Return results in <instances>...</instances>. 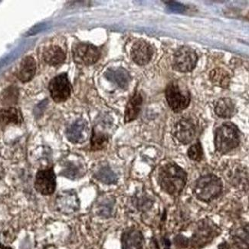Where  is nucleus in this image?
<instances>
[{"label":"nucleus","instance_id":"obj_30","mask_svg":"<svg viewBox=\"0 0 249 249\" xmlns=\"http://www.w3.org/2000/svg\"><path fill=\"white\" fill-rule=\"evenodd\" d=\"M219 249H229V246H228V244L223 243L219 246Z\"/></svg>","mask_w":249,"mask_h":249},{"label":"nucleus","instance_id":"obj_14","mask_svg":"<svg viewBox=\"0 0 249 249\" xmlns=\"http://www.w3.org/2000/svg\"><path fill=\"white\" fill-rule=\"evenodd\" d=\"M143 98L140 92H136L132 96L128 103L126 105L125 110V123H130L131 121L137 119L141 110V107L143 105Z\"/></svg>","mask_w":249,"mask_h":249},{"label":"nucleus","instance_id":"obj_20","mask_svg":"<svg viewBox=\"0 0 249 249\" xmlns=\"http://www.w3.org/2000/svg\"><path fill=\"white\" fill-rule=\"evenodd\" d=\"M214 234V227L210 226L209 222H203L199 226L195 235H193V242L195 244H202L212 239Z\"/></svg>","mask_w":249,"mask_h":249},{"label":"nucleus","instance_id":"obj_11","mask_svg":"<svg viewBox=\"0 0 249 249\" xmlns=\"http://www.w3.org/2000/svg\"><path fill=\"white\" fill-rule=\"evenodd\" d=\"M56 204L60 212L64 214H71L78 210L80 202L74 190H67L58 194Z\"/></svg>","mask_w":249,"mask_h":249},{"label":"nucleus","instance_id":"obj_5","mask_svg":"<svg viewBox=\"0 0 249 249\" xmlns=\"http://www.w3.org/2000/svg\"><path fill=\"white\" fill-rule=\"evenodd\" d=\"M198 62V55L192 48L182 46L174 53L173 68L179 72L186 73L195 69Z\"/></svg>","mask_w":249,"mask_h":249},{"label":"nucleus","instance_id":"obj_15","mask_svg":"<svg viewBox=\"0 0 249 249\" xmlns=\"http://www.w3.org/2000/svg\"><path fill=\"white\" fill-rule=\"evenodd\" d=\"M65 52L58 45H51L44 50L43 58L48 65L54 66L61 65L65 62Z\"/></svg>","mask_w":249,"mask_h":249},{"label":"nucleus","instance_id":"obj_9","mask_svg":"<svg viewBox=\"0 0 249 249\" xmlns=\"http://www.w3.org/2000/svg\"><path fill=\"white\" fill-rule=\"evenodd\" d=\"M173 134L181 143L187 145L195 138L196 126L191 120L182 118L174 125Z\"/></svg>","mask_w":249,"mask_h":249},{"label":"nucleus","instance_id":"obj_1","mask_svg":"<svg viewBox=\"0 0 249 249\" xmlns=\"http://www.w3.org/2000/svg\"><path fill=\"white\" fill-rule=\"evenodd\" d=\"M187 182V174L180 166L170 162L158 172V182L161 189L173 196H179Z\"/></svg>","mask_w":249,"mask_h":249},{"label":"nucleus","instance_id":"obj_25","mask_svg":"<svg viewBox=\"0 0 249 249\" xmlns=\"http://www.w3.org/2000/svg\"><path fill=\"white\" fill-rule=\"evenodd\" d=\"M188 157L192 160L196 162H200L203 158V150L200 142L192 145L187 152Z\"/></svg>","mask_w":249,"mask_h":249},{"label":"nucleus","instance_id":"obj_19","mask_svg":"<svg viewBox=\"0 0 249 249\" xmlns=\"http://www.w3.org/2000/svg\"><path fill=\"white\" fill-rule=\"evenodd\" d=\"M22 122V116L19 110L14 107L2 109L0 110V124H20Z\"/></svg>","mask_w":249,"mask_h":249},{"label":"nucleus","instance_id":"obj_13","mask_svg":"<svg viewBox=\"0 0 249 249\" xmlns=\"http://www.w3.org/2000/svg\"><path fill=\"white\" fill-rule=\"evenodd\" d=\"M87 123L85 120L82 119L74 121L66 130V137L73 143H83L87 137Z\"/></svg>","mask_w":249,"mask_h":249},{"label":"nucleus","instance_id":"obj_28","mask_svg":"<svg viewBox=\"0 0 249 249\" xmlns=\"http://www.w3.org/2000/svg\"><path fill=\"white\" fill-rule=\"evenodd\" d=\"M166 6L169 10L174 12V13H183L186 10V6L181 3L174 2H166Z\"/></svg>","mask_w":249,"mask_h":249},{"label":"nucleus","instance_id":"obj_17","mask_svg":"<svg viewBox=\"0 0 249 249\" xmlns=\"http://www.w3.org/2000/svg\"><path fill=\"white\" fill-rule=\"evenodd\" d=\"M105 77L116 85H118L121 89H125L128 87L130 77L127 71L125 69H121V68L109 69L105 73Z\"/></svg>","mask_w":249,"mask_h":249},{"label":"nucleus","instance_id":"obj_2","mask_svg":"<svg viewBox=\"0 0 249 249\" xmlns=\"http://www.w3.org/2000/svg\"><path fill=\"white\" fill-rule=\"evenodd\" d=\"M223 185L219 177L214 174H206L199 177L193 186V194L202 202L215 200L222 194Z\"/></svg>","mask_w":249,"mask_h":249},{"label":"nucleus","instance_id":"obj_18","mask_svg":"<svg viewBox=\"0 0 249 249\" xmlns=\"http://www.w3.org/2000/svg\"><path fill=\"white\" fill-rule=\"evenodd\" d=\"M215 112L219 118L228 119L235 115L236 107L230 98H221L215 104Z\"/></svg>","mask_w":249,"mask_h":249},{"label":"nucleus","instance_id":"obj_7","mask_svg":"<svg viewBox=\"0 0 249 249\" xmlns=\"http://www.w3.org/2000/svg\"><path fill=\"white\" fill-rule=\"evenodd\" d=\"M49 90L51 97L57 103H62L67 101L72 90V86L69 82L67 74H60L51 80Z\"/></svg>","mask_w":249,"mask_h":249},{"label":"nucleus","instance_id":"obj_27","mask_svg":"<svg viewBox=\"0 0 249 249\" xmlns=\"http://www.w3.org/2000/svg\"><path fill=\"white\" fill-rule=\"evenodd\" d=\"M62 175L67 177L69 179H75L78 178L80 176V170L78 166H74V165H70L68 166L67 168L65 169L63 171Z\"/></svg>","mask_w":249,"mask_h":249},{"label":"nucleus","instance_id":"obj_12","mask_svg":"<svg viewBox=\"0 0 249 249\" xmlns=\"http://www.w3.org/2000/svg\"><path fill=\"white\" fill-rule=\"evenodd\" d=\"M144 238L143 234L136 229H128L121 236L122 249H143Z\"/></svg>","mask_w":249,"mask_h":249},{"label":"nucleus","instance_id":"obj_3","mask_svg":"<svg viewBox=\"0 0 249 249\" xmlns=\"http://www.w3.org/2000/svg\"><path fill=\"white\" fill-rule=\"evenodd\" d=\"M240 144V131L231 122L222 124L215 133V149L222 154L235 150Z\"/></svg>","mask_w":249,"mask_h":249},{"label":"nucleus","instance_id":"obj_23","mask_svg":"<svg viewBox=\"0 0 249 249\" xmlns=\"http://www.w3.org/2000/svg\"><path fill=\"white\" fill-rule=\"evenodd\" d=\"M109 142L108 134L101 130H93L92 137H91V150L94 151L102 150L105 148Z\"/></svg>","mask_w":249,"mask_h":249},{"label":"nucleus","instance_id":"obj_26","mask_svg":"<svg viewBox=\"0 0 249 249\" xmlns=\"http://www.w3.org/2000/svg\"><path fill=\"white\" fill-rule=\"evenodd\" d=\"M18 92L16 88L9 87L5 90L3 94V101L6 105H13L16 103L18 99Z\"/></svg>","mask_w":249,"mask_h":249},{"label":"nucleus","instance_id":"obj_24","mask_svg":"<svg viewBox=\"0 0 249 249\" xmlns=\"http://www.w3.org/2000/svg\"><path fill=\"white\" fill-rule=\"evenodd\" d=\"M114 206V200L110 199H105L98 206V215L103 218H110L112 215Z\"/></svg>","mask_w":249,"mask_h":249},{"label":"nucleus","instance_id":"obj_6","mask_svg":"<svg viewBox=\"0 0 249 249\" xmlns=\"http://www.w3.org/2000/svg\"><path fill=\"white\" fill-rule=\"evenodd\" d=\"M72 53L74 62L80 65H94L101 57V51L91 44L77 43Z\"/></svg>","mask_w":249,"mask_h":249},{"label":"nucleus","instance_id":"obj_4","mask_svg":"<svg viewBox=\"0 0 249 249\" xmlns=\"http://www.w3.org/2000/svg\"><path fill=\"white\" fill-rule=\"evenodd\" d=\"M165 94L169 106L175 113L181 112L190 105V91L178 81L170 82L166 87Z\"/></svg>","mask_w":249,"mask_h":249},{"label":"nucleus","instance_id":"obj_16","mask_svg":"<svg viewBox=\"0 0 249 249\" xmlns=\"http://www.w3.org/2000/svg\"><path fill=\"white\" fill-rule=\"evenodd\" d=\"M36 71V63L31 56L25 57L20 64L18 78L22 82H28L33 79Z\"/></svg>","mask_w":249,"mask_h":249},{"label":"nucleus","instance_id":"obj_10","mask_svg":"<svg viewBox=\"0 0 249 249\" xmlns=\"http://www.w3.org/2000/svg\"><path fill=\"white\" fill-rule=\"evenodd\" d=\"M154 53V49L149 42L143 39L138 40L132 46V60L137 65L143 66L150 62Z\"/></svg>","mask_w":249,"mask_h":249},{"label":"nucleus","instance_id":"obj_8","mask_svg":"<svg viewBox=\"0 0 249 249\" xmlns=\"http://www.w3.org/2000/svg\"><path fill=\"white\" fill-rule=\"evenodd\" d=\"M56 175L53 167L41 170L37 173L34 182L37 192L42 195H51L56 190Z\"/></svg>","mask_w":249,"mask_h":249},{"label":"nucleus","instance_id":"obj_21","mask_svg":"<svg viewBox=\"0 0 249 249\" xmlns=\"http://www.w3.org/2000/svg\"><path fill=\"white\" fill-rule=\"evenodd\" d=\"M210 79L214 85L223 89H227L230 85V74L221 68H217L212 71L210 74Z\"/></svg>","mask_w":249,"mask_h":249},{"label":"nucleus","instance_id":"obj_22","mask_svg":"<svg viewBox=\"0 0 249 249\" xmlns=\"http://www.w3.org/2000/svg\"><path fill=\"white\" fill-rule=\"evenodd\" d=\"M94 178L107 185L115 184L118 182V176L107 166H103L96 172Z\"/></svg>","mask_w":249,"mask_h":249},{"label":"nucleus","instance_id":"obj_29","mask_svg":"<svg viewBox=\"0 0 249 249\" xmlns=\"http://www.w3.org/2000/svg\"><path fill=\"white\" fill-rule=\"evenodd\" d=\"M176 246H179V247H186L188 245L187 238L185 237L179 235V236L176 237L175 239Z\"/></svg>","mask_w":249,"mask_h":249}]
</instances>
